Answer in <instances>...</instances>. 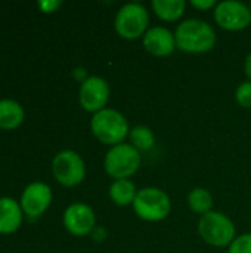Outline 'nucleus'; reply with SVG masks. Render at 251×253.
<instances>
[{"mask_svg": "<svg viewBox=\"0 0 251 253\" xmlns=\"http://www.w3.org/2000/svg\"><path fill=\"white\" fill-rule=\"evenodd\" d=\"M176 47L186 53H206L216 44L215 28L198 18L180 22L175 31Z\"/></svg>", "mask_w": 251, "mask_h": 253, "instance_id": "1", "label": "nucleus"}, {"mask_svg": "<svg viewBox=\"0 0 251 253\" xmlns=\"http://www.w3.org/2000/svg\"><path fill=\"white\" fill-rule=\"evenodd\" d=\"M90 130L99 142L111 147L123 144L130 132L126 117L112 108H104L95 113L90 119Z\"/></svg>", "mask_w": 251, "mask_h": 253, "instance_id": "2", "label": "nucleus"}, {"mask_svg": "<svg viewBox=\"0 0 251 253\" xmlns=\"http://www.w3.org/2000/svg\"><path fill=\"white\" fill-rule=\"evenodd\" d=\"M135 213L146 222H158L166 219L172 211V202L166 191L157 187H146L138 191L133 202Z\"/></svg>", "mask_w": 251, "mask_h": 253, "instance_id": "3", "label": "nucleus"}, {"mask_svg": "<svg viewBox=\"0 0 251 253\" xmlns=\"http://www.w3.org/2000/svg\"><path fill=\"white\" fill-rule=\"evenodd\" d=\"M141 163L142 156L132 144H118L108 150L104 160V168L105 172L114 178V181H118L133 176L141 168Z\"/></svg>", "mask_w": 251, "mask_h": 253, "instance_id": "4", "label": "nucleus"}, {"mask_svg": "<svg viewBox=\"0 0 251 253\" xmlns=\"http://www.w3.org/2000/svg\"><path fill=\"white\" fill-rule=\"evenodd\" d=\"M198 234L207 245L215 248L231 246L237 239L234 222L225 213L216 211H212L200 218Z\"/></svg>", "mask_w": 251, "mask_h": 253, "instance_id": "5", "label": "nucleus"}, {"mask_svg": "<svg viewBox=\"0 0 251 253\" xmlns=\"http://www.w3.org/2000/svg\"><path fill=\"white\" fill-rule=\"evenodd\" d=\"M149 13L141 3H127L115 15L114 27L117 34L126 40H136L148 31Z\"/></svg>", "mask_w": 251, "mask_h": 253, "instance_id": "6", "label": "nucleus"}, {"mask_svg": "<svg viewBox=\"0 0 251 253\" xmlns=\"http://www.w3.org/2000/svg\"><path fill=\"white\" fill-rule=\"evenodd\" d=\"M52 173L61 185L75 187L86 178V165L78 153L62 150L52 160Z\"/></svg>", "mask_w": 251, "mask_h": 253, "instance_id": "7", "label": "nucleus"}, {"mask_svg": "<svg viewBox=\"0 0 251 253\" xmlns=\"http://www.w3.org/2000/svg\"><path fill=\"white\" fill-rule=\"evenodd\" d=\"M216 24L228 31H241L251 24L250 6L237 0H225L215 7Z\"/></svg>", "mask_w": 251, "mask_h": 253, "instance_id": "8", "label": "nucleus"}, {"mask_svg": "<svg viewBox=\"0 0 251 253\" xmlns=\"http://www.w3.org/2000/svg\"><path fill=\"white\" fill-rule=\"evenodd\" d=\"M109 99V84L99 76H90L80 84L78 101L84 111L98 113L105 108Z\"/></svg>", "mask_w": 251, "mask_h": 253, "instance_id": "9", "label": "nucleus"}, {"mask_svg": "<svg viewBox=\"0 0 251 253\" xmlns=\"http://www.w3.org/2000/svg\"><path fill=\"white\" fill-rule=\"evenodd\" d=\"M52 199V188L46 182L36 181L24 188L19 199V205L22 208L24 215H27L28 218H38L49 209Z\"/></svg>", "mask_w": 251, "mask_h": 253, "instance_id": "10", "label": "nucleus"}, {"mask_svg": "<svg viewBox=\"0 0 251 253\" xmlns=\"http://www.w3.org/2000/svg\"><path fill=\"white\" fill-rule=\"evenodd\" d=\"M62 222L70 234L75 237H84L95 230L96 215L89 205L77 202L65 209Z\"/></svg>", "mask_w": 251, "mask_h": 253, "instance_id": "11", "label": "nucleus"}, {"mask_svg": "<svg viewBox=\"0 0 251 253\" xmlns=\"http://www.w3.org/2000/svg\"><path fill=\"white\" fill-rule=\"evenodd\" d=\"M143 47L154 56H169L176 49L175 34L166 27H152L143 36Z\"/></svg>", "mask_w": 251, "mask_h": 253, "instance_id": "12", "label": "nucleus"}, {"mask_svg": "<svg viewBox=\"0 0 251 253\" xmlns=\"http://www.w3.org/2000/svg\"><path fill=\"white\" fill-rule=\"evenodd\" d=\"M24 212L13 197H0V234H12L22 225Z\"/></svg>", "mask_w": 251, "mask_h": 253, "instance_id": "13", "label": "nucleus"}, {"mask_svg": "<svg viewBox=\"0 0 251 253\" xmlns=\"http://www.w3.org/2000/svg\"><path fill=\"white\" fill-rule=\"evenodd\" d=\"M25 119V111L22 105L9 98L0 99V129L1 130H15L18 129Z\"/></svg>", "mask_w": 251, "mask_h": 253, "instance_id": "14", "label": "nucleus"}, {"mask_svg": "<svg viewBox=\"0 0 251 253\" xmlns=\"http://www.w3.org/2000/svg\"><path fill=\"white\" fill-rule=\"evenodd\" d=\"M109 199L117 205V206H129L133 205L136 196H138V190L136 185L130 181V179H118L114 181L109 185Z\"/></svg>", "mask_w": 251, "mask_h": 253, "instance_id": "15", "label": "nucleus"}, {"mask_svg": "<svg viewBox=\"0 0 251 253\" xmlns=\"http://www.w3.org/2000/svg\"><path fill=\"white\" fill-rule=\"evenodd\" d=\"M186 3L183 0H154L152 9L155 15L167 22L178 21L185 13Z\"/></svg>", "mask_w": 251, "mask_h": 253, "instance_id": "16", "label": "nucleus"}, {"mask_svg": "<svg viewBox=\"0 0 251 253\" xmlns=\"http://www.w3.org/2000/svg\"><path fill=\"white\" fill-rule=\"evenodd\" d=\"M188 205L191 208L192 212L198 213V215H206L209 212H212L213 208V196L209 190L206 188H194L189 196H188Z\"/></svg>", "mask_w": 251, "mask_h": 253, "instance_id": "17", "label": "nucleus"}, {"mask_svg": "<svg viewBox=\"0 0 251 253\" xmlns=\"http://www.w3.org/2000/svg\"><path fill=\"white\" fill-rule=\"evenodd\" d=\"M129 138H130L132 145L139 153L141 151H149L155 144L154 132L148 126H143V125H139V126H135L133 129H130Z\"/></svg>", "mask_w": 251, "mask_h": 253, "instance_id": "18", "label": "nucleus"}, {"mask_svg": "<svg viewBox=\"0 0 251 253\" xmlns=\"http://www.w3.org/2000/svg\"><path fill=\"white\" fill-rule=\"evenodd\" d=\"M228 253H251V233L238 236L229 246Z\"/></svg>", "mask_w": 251, "mask_h": 253, "instance_id": "19", "label": "nucleus"}, {"mask_svg": "<svg viewBox=\"0 0 251 253\" xmlns=\"http://www.w3.org/2000/svg\"><path fill=\"white\" fill-rule=\"evenodd\" d=\"M235 99L237 102L244 107V108H251V82H244L238 86L235 92Z\"/></svg>", "mask_w": 251, "mask_h": 253, "instance_id": "20", "label": "nucleus"}, {"mask_svg": "<svg viewBox=\"0 0 251 253\" xmlns=\"http://www.w3.org/2000/svg\"><path fill=\"white\" fill-rule=\"evenodd\" d=\"M62 4V1H59V0H44V1H38V9L41 10V12H44V13H52V12H55L59 6Z\"/></svg>", "mask_w": 251, "mask_h": 253, "instance_id": "21", "label": "nucleus"}, {"mask_svg": "<svg viewBox=\"0 0 251 253\" xmlns=\"http://www.w3.org/2000/svg\"><path fill=\"white\" fill-rule=\"evenodd\" d=\"M191 4L194 7H197L198 10H209V9L217 6V3L215 0H192Z\"/></svg>", "mask_w": 251, "mask_h": 253, "instance_id": "22", "label": "nucleus"}, {"mask_svg": "<svg viewBox=\"0 0 251 253\" xmlns=\"http://www.w3.org/2000/svg\"><path fill=\"white\" fill-rule=\"evenodd\" d=\"M244 70H246V74H247V77L250 79V82H251V52L249 53V56L246 58V62H244Z\"/></svg>", "mask_w": 251, "mask_h": 253, "instance_id": "23", "label": "nucleus"}, {"mask_svg": "<svg viewBox=\"0 0 251 253\" xmlns=\"http://www.w3.org/2000/svg\"><path fill=\"white\" fill-rule=\"evenodd\" d=\"M250 10H251V3H250Z\"/></svg>", "mask_w": 251, "mask_h": 253, "instance_id": "24", "label": "nucleus"}]
</instances>
